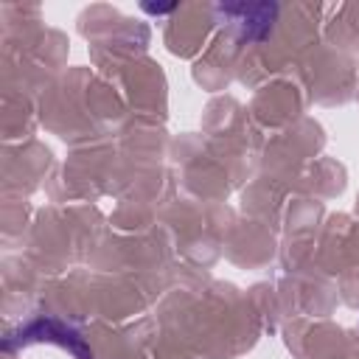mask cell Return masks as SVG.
Masks as SVG:
<instances>
[{"label": "cell", "mask_w": 359, "mask_h": 359, "mask_svg": "<svg viewBox=\"0 0 359 359\" xmlns=\"http://www.w3.org/2000/svg\"><path fill=\"white\" fill-rule=\"evenodd\" d=\"M17 339H20L22 345H25V342H36V339H45V342H59V345L70 348V351H73L79 359H93V353L84 348L81 337H79V334H73L70 328H65V325H62V323H56V320H34L31 325L20 328Z\"/></svg>", "instance_id": "cell-1"}]
</instances>
